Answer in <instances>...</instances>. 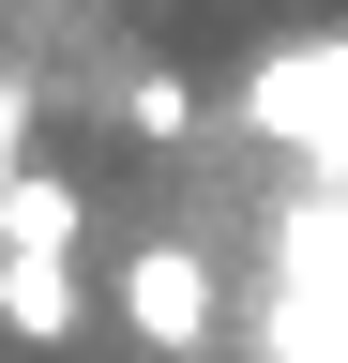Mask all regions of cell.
<instances>
[{
	"mask_svg": "<svg viewBox=\"0 0 348 363\" xmlns=\"http://www.w3.org/2000/svg\"><path fill=\"white\" fill-rule=\"evenodd\" d=\"M121 333H137L152 363L212 348V257L197 242H137V257H121Z\"/></svg>",
	"mask_w": 348,
	"mask_h": 363,
	"instance_id": "1",
	"label": "cell"
},
{
	"mask_svg": "<svg viewBox=\"0 0 348 363\" xmlns=\"http://www.w3.org/2000/svg\"><path fill=\"white\" fill-rule=\"evenodd\" d=\"M91 242V197L61 167H16V212H0V257H76Z\"/></svg>",
	"mask_w": 348,
	"mask_h": 363,
	"instance_id": "2",
	"label": "cell"
},
{
	"mask_svg": "<svg viewBox=\"0 0 348 363\" xmlns=\"http://www.w3.org/2000/svg\"><path fill=\"white\" fill-rule=\"evenodd\" d=\"M0 333H16V348H61L76 333V257H0Z\"/></svg>",
	"mask_w": 348,
	"mask_h": 363,
	"instance_id": "3",
	"label": "cell"
},
{
	"mask_svg": "<svg viewBox=\"0 0 348 363\" xmlns=\"http://www.w3.org/2000/svg\"><path fill=\"white\" fill-rule=\"evenodd\" d=\"M121 121H137V136H182V121H197V91H182V76H137V91H121Z\"/></svg>",
	"mask_w": 348,
	"mask_h": 363,
	"instance_id": "4",
	"label": "cell"
},
{
	"mask_svg": "<svg viewBox=\"0 0 348 363\" xmlns=\"http://www.w3.org/2000/svg\"><path fill=\"white\" fill-rule=\"evenodd\" d=\"M16 167H30V91H0V212H16Z\"/></svg>",
	"mask_w": 348,
	"mask_h": 363,
	"instance_id": "5",
	"label": "cell"
}]
</instances>
